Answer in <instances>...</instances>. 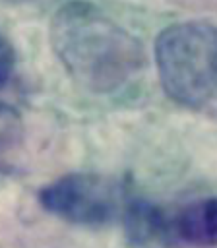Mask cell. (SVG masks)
Wrapping results in <instances>:
<instances>
[{
    "label": "cell",
    "mask_w": 217,
    "mask_h": 248,
    "mask_svg": "<svg viewBox=\"0 0 217 248\" xmlns=\"http://www.w3.org/2000/svg\"><path fill=\"white\" fill-rule=\"evenodd\" d=\"M48 33L56 58L85 91L114 93L145 66L140 39L87 0L60 6L50 19Z\"/></svg>",
    "instance_id": "1"
},
{
    "label": "cell",
    "mask_w": 217,
    "mask_h": 248,
    "mask_svg": "<svg viewBox=\"0 0 217 248\" xmlns=\"http://www.w3.org/2000/svg\"><path fill=\"white\" fill-rule=\"evenodd\" d=\"M163 91L176 105L217 122V25L180 21L155 39Z\"/></svg>",
    "instance_id": "2"
},
{
    "label": "cell",
    "mask_w": 217,
    "mask_h": 248,
    "mask_svg": "<svg viewBox=\"0 0 217 248\" xmlns=\"http://www.w3.org/2000/svg\"><path fill=\"white\" fill-rule=\"evenodd\" d=\"M41 205L62 221L103 227L126 209L122 186L99 172H70L39 192Z\"/></svg>",
    "instance_id": "3"
},
{
    "label": "cell",
    "mask_w": 217,
    "mask_h": 248,
    "mask_svg": "<svg viewBox=\"0 0 217 248\" xmlns=\"http://www.w3.org/2000/svg\"><path fill=\"white\" fill-rule=\"evenodd\" d=\"M163 240L188 246H217V196L196 200L174 213H165Z\"/></svg>",
    "instance_id": "4"
},
{
    "label": "cell",
    "mask_w": 217,
    "mask_h": 248,
    "mask_svg": "<svg viewBox=\"0 0 217 248\" xmlns=\"http://www.w3.org/2000/svg\"><path fill=\"white\" fill-rule=\"evenodd\" d=\"M25 126L19 112L0 101V167L8 165L23 145Z\"/></svg>",
    "instance_id": "5"
},
{
    "label": "cell",
    "mask_w": 217,
    "mask_h": 248,
    "mask_svg": "<svg viewBox=\"0 0 217 248\" xmlns=\"http://www.w3.org/2000/svg\"><path fill=\"white\" fill-rule=\"evenodd\" d=\"M14 66H16V52L12 45L0 35V87H4L10 81L14 74Z\"/></svg>",
    "instance_id": "6"
},
{
    "label": "cell",
    "mask_w": 217,
    "mask_h": 248,
    "mask_svg": "<svg viewBox=\"0 0 217 248\" xmlns=\"http://www.w3.org/2000/svg\"><path fill=\"white\" fill-rule=\"evenodd\" d=\"M25 2H31V0H0V4H6V6H17V4H25Z\"/></svg>",
    "instance_id": "7"
}]
</instances>
